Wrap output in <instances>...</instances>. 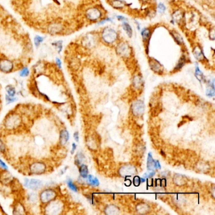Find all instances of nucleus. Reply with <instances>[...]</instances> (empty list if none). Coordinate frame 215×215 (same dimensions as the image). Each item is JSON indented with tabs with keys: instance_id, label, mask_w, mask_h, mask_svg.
Segmentation results:
<instances>
[{
	"instance_id": "f257e3e1",
	"label": "nucleus",
	"mask_w": 215,
	"mask_h": 215,
	"mask_svg": "<svg viewBox=\"0 0 215 215\" xmlns=\"http://www.w3.org/2000/svg\"><path fill=\"white\" fill-rule=\"evenodd\" d=\"M22 117L18 113L10 112L5 117L3 125L5 130L13 131L19 129L22 124Z\"/></svg>"
},
{
	"instance_id": "f03ea898",
	"label": "nucleus",
	"mask_w": 215,
	"mask_h": 215,
	"mask_svg": "<svg viewBox=\"0 0 215 215\" xmlns=\"http://www.w3.org/2000/svg\"><path fill=\"white\" fill-rule=\"evenodd\" d=\"M43 214L47 215H59L65 211V203L59 197L41 206Z\"/></svg>"
},
{
	"instance_id": "7ed1b4c3",
	"label": "nucleus",
	"mask_w": 215,
	"mask_h": 215,
	"mask_svg": "<svg viewBox=\"0 0 215 215\" xmlns=\"http://www.w3.org/2000/svg\"><path fill=\"white\" fill-rule=\"evenodd\" d=\"M59 192L56 188L48 187L41 189L39 195V201L41 206L49 203V202L59 197Z\"/></svg>"
},
{
	"instance_id": "20e7f679",
	"label": "nucleus",
	"mask_w": 215,
	"mask_h": 215,
	"mask_svg": "<svg viewBox=\"0 0 215 215\" xmlns=\"http://www.w3.org/2000/svg\"><path fill=\"white\" fill-rule=\"evenodd\" d=\"M49 170L47 164L42 160H35L28 165L27 173L29 175H42Z\"/></svg>"
},
{
	"instance_id": "39448f33",
	"label": "nucleus",
	"mask_w": 215,
	"mask_h": 215,
	"mask_svg": "<svg viewBox=\"0 0 215 215\" xmlns=\"http://www.w3.org/2000/svg\"><path fill=\"white\" fill-rule=\"evenodd\" d=\"M23 186L32 191H37L42 188L44 184L39 179L25 178L23 180Z\"/></svg>"
},
{
	"instance_id": "423d86ee",
	"label": "nucleus",
	"mask_w": 215,
	"mask_h": 215,
	"mask_svg": "<svg viewBox=\"0 0 215 215\" xmlns=\"http://www.w3.org/2000/svg\"><path fill=\"white\" fill-rule=\"evenodd\" d=\"M15 68L14 63L7 58L0 59V71L4 73H10Z\"/></svg>"
},
{
	"instance_id": "0eeeda50",
	"label": "nucleus",
	"mask_w": 215,
	"mask_h": 215,
	"mask_svg": "<svg viewBox=\"0 0 215 215\" xmlns=\"http://www.w3.org/2000/svg\"><path fill=\"white\" fill-rule=\"evenodd\" d=\"M117 33L114 30L111 28H106L104 30L102 33V38L104 41L108 43L112 44L117 39Z\"/></svg>"
},
{
	"instance_id": "6e6552de",
	"label": "nucleus",
	"mask_w": 215,
	"mask_h": 215,
	"mask_svg": "<svg viewBox=\"0 0 215 215\" xmlns=\"http://www.w3.org/2000/svg\"><path fill=\"white\" fill-rule=\"evenodd\" d=\"M70 133L66 129H61L59 131V145L61 146H65L66 145L70 140Z\"/></svg>"
},
{
	"instance_id": "1a4fd4ad",
	"label": "nucleus",
	"mask_w": 215,
	"mask_h": 215,
	"mask_svg": "<svg viewBox=\"0 0 215 215\" xmlns=\"http://www.w3.org/2000/svg\"><path fill=\"white\" fill-rule=\"evenodd\" d=\"M101 16V13L99 10L92 8L86 11V18L90 21H95L98 19Z\"/></svg>"
},
{
	"instance_id": "9d476101",
	"label": "nucleus",
	"mask_w": 215,
	"mask_h": 215,
	"mask_svg": "<svg viewBox=\"0 0 215 215\" xmlns=\"http://www.w3.org/2000/svg\"><path fill=\"white\" fill-rule=\"evenodd\" d=\"M27 209L25 206L21 202H17L14 206L13 214H27Z\"/></svg>"
},
{
	"instance_id": "9b49d317",
	"label": "nucleus",
	"mask_w": 215,
	"mask_h": 215,
	"mask_svg": "<svg viewBox=\"0 0 215 215\" xmlns=\"http://www.w3.org/2000/svg\"><path fill=\"white\" fill-rule=\"evenodd\" d=\"M133 111L136 116H140L144 112V105L141 101H137L134 103Z\"/></svg>"
},
{
	"instance_id": "f8f14e48",
	"label": "nucleus",
	"mask_w": 215,
	"mask_h": 215,
	"mask_svg": "<svg viewBox=\"0 0 215 215\" xmlns=\"http://www.w3.org/2000/svg\"><path fill=\"white\" fill-rule=\"evenodd\" d=\"M135 172H136L135 168L131 165L124 166L120 169V173L123 177L133 175L134 173H135Z\"/></svg>"
},
{
	"instance_id": "ddd939ff",
	"label": "nucleus",
	"mask_w": 215,
	"mask_h": 215,
	"mask_svg": "<svg viewBox=\"0 0 215 215\" xmlns=\"http://www.w3.org/2000/svg\"><path fill=\"white\" fill-rule=\"evenodd\" d=\"M62 25L59 23H54L48 27V32L50 34H57L62 30Z\"/></svg>"
},
{
	"instance_id": "4468645a",
	"label": "nucleus",
	"mask_w": 215,
	"mask_h": 215,
	"mask_svg": "<svg viewBox=\"0 0 215 215\" xmlns=\"http://www.w3.org/2000/svg\"><path fill=\"white\" fill-rule=\"evenodd\" d=\"M26 199L30 205H35L37 203V202H39V197L35 193H30L28 194Z\"/></svg>"
},
{
	"instance_id": "2eb2a0df",
	"label": "nucleus",
	"mask_w": 215,
	"mask_h": 215,
	"mask_svg": "<svg viewBox=\"0 0 215 215\" xmlns=\"http://www.w3.org/2000/svg\"><path fill=\"white\" fill-rule=\"evenodd\" d=\"M79 168V173L81 178L85 179H86V177L88 175V167L85 165V164H81V165L78 167Z\"/></svg>"
},
{
	"instance_id": "dca6fc26",
	"label": "nucleus",
	"mask_w": 215,
	"mask_h": 215,
	"mask_svg": "<svg viewBox=\"0 0 215 215\" xmlns=\"http://www.w3.org/2000/svg\"><path fill=\"white\" fill-rule=\"evenodd\" d=\"M117 51L119 52L120 55H122V56H125L126 54L129 53V47L128 46L126 45L125 44H122L120 45V46L118 47Z\"/></svg>"
},
{
	"instance_id": "f3484780",
	"label": "nucleus",
	"mask_w": 215,
	"mask_h": 215,
	"mask_svg": "<svg viewBox=\"0 0 215 215\" xmlns=\"http://www.w3.org/2000/svg\"><path fill=\"white\" fill-rule=\"evenodd\" d=\"M85 160V156L82 152H78L74 157V164L77 166L79 167L81 164L83 163Z\"/></svg>"
},
{
	"instance_id": "a211bd4d",
	"label": "nucleus",
	"mask_w": 215,
	"mask_h": 215,
	"mask_svg": "<svg viewBox=\"0 0 215 215\" xmlns=\"http://www.w3.org/2000/svg\"><path fill=\"white\" fill-rule=\"evenodd\" d=\"M66 182L67 186L68 187V188L70 189L71 191H72L74 193H77L78 191V188L77 185L73 182V180L71 178H68L66 181Z\"/></svg>"
},
{
	"instance_id": "6ab92c4d",
	"label": "nucleus",
	"mask_w": 215,
	"mask_h": 215,
	"mask_svg": "<svg viewBox=\"0 0 215 215\" xmlns=\"http://www.w3.org/2000/svg\"><path fill=\"white\" fill-rule=\"evenodd\" d=\"M5 90H6V94L11 97H15L16 95L17 90L14 86H13L11 85H8L5 87Z\"/></svg>"
},
{
	"instance_id": "aec40b11",
	"label": "nucleus",
	"mask_w": 215,
	"mask_h": 215,
	"mask_svg": "<svg viewBox=\"0 0 215 215\" xmlns=\"http://www.w3.org/2000/svg\"><path fill=\"white\" fill-rule=\"evenodd\" d=\"M86 181L88 184L91 185L97 186L99 185V182L98 179L96 177H94L92 176V175H88V177H86Z\"/></svg>"
},
{
	"instance_id": "412c9836",
	"label": "nucleus",
	"mask_w": 215,
	"mask_h": 215,
	"mask_svg": "<svg viewBox=\"0 0 215 215\" xmlns=\"http://www.w3.org/2000/svg\"><path fill=\"white\" fill-rule=\"evenodd\" d=\"M150 67L155 72H160L161 71V65L160 62L157 61H150Z\"/></svg>"
},
{
	"instance_id": "4be33fe9",
	"label": "nucleus",
	"mask_w": 215,
	"mask_h": 215,
	"mask_svg": "<svg viewBox=\"0 0 215 215\" xmlns=\"http://www.w3.org/2000/svg\"><path fill=\"white\" fill-rule=\"evenodd\" d=\"M46 38L42 37V36H40V35H35V37H34V45L35 46L38 48L40 45L44 41Z\"/></svg>"
},
{
	"instance_id": "5701e85b",
	"label": "nucleus",
	"mask_w": 215,
	"mask_h": 215,
	"mask_svg": "<svg viewBox=\"0 0 215 215\" xmlns=\"http://www.w3.org/2000/svg\"><path fill=\"white\" fill-rule=\"evenodd\" d=\"M30 71L29 68L27 66H25L20 70L19 76L22 78H25V77H29L30 75Z\"/></svg>"
},
{
	"instance_id": "b1692460",
	"label": "nucleus",
	"mask_w": 215,
	"mask_h": 215,
	"mask_svg": "<svg viewBox=\"0 0 215 215\" xmlns=\"http://www.w3.org/2000/svg\"><path fill=\"white\" fill-rule=\"evenodd\" d=\"M122 27H123V29L125 31L126 34H128V35L130 37H132V35H133V30L130 26V25L129 23H128L127 22H123L122 23Z\"/></svg>"
},
{
	"instance_id": "393cba45",
	"label": "nucleus",
	"mask_w": 215,
	"mask_h": 215,
	"mask_svg": "<svg viewBox=\"0 0 215 215\" xmlns=\"http://www.w3.org/2000/svg\"><path fill=\"white\" fill-rule=\"evenodd\" d=\"M155 161L153 159L152 156L151 155V154L149 153L148 155V168L149 169V170H152L155 168Z\"/></svg>"
},
{
	"instance_id": "a878e982",
	"label": "nucleus",
	"mask_w": 215,
	"mask_h": 215,
	"mask_svg": "<svg viewBox=\"0 0 215 215\" xmlns=\"http://www.w3.org/2000/svg\"><path fill=\"white\" fill-rule=\"evenodd\" d=\"M7 153V147L2 139L0 137V153L3 155H6Z\"/></svg>"
},
{
	"instance_id": "bb28decb",
	"label": "nucleus",
	"mask_w": 215,
	"mask_h": 215,
	"mask_svg": "<svg viewBox=\"0 0 215 215\" xmlns=\"http://www.w3.org/2000/svg\"><path fill=\"white\" fill-rule=\"evenodd\" d=\"M194 54L196 58L199 59V60H201V59H202L204 58V55H203V51H202V50L199 47H197L195 49L194 51Z\"/></svg>"
},
{
	"instance_id": "cd10ccee",
	"label": "nucleus",
	"mask_w": 215,
	"mask_h": 215,
	"mask_svg": "<svg viewBox=\"0 0 215 215\" xmlns=\"http://www.w3.org/2000/svg\"><path fill=\"white\" fill-rule=\"evenodd\" d=\"M18 100V98L15 97H11L7 94L5 95V102L7 105L14 103Z\"/></svg>"
},
{
	"instance_id": "c85d7f7f",
	"label": "nucleus",
	"mask_w": 215,
	"mask_h": 215,
	"mask_svg": "<svg viewBox=\"0 0 215 215\" xmlns=\"http://www.w3.org/2000/svg\"><path fill=\"white\" fill-rule=\"evenodd\" d=\"M52 45L58 49V53L60 54L62 50V41H58L52 43Z\"/></svg>"
},
{
	"instance_id": "c756f323",
	"label": "nucleus",
	"mask_w": 215,
	"mask_h": 215,
	"mask_svg": "<svg viewBox=\"0 0 215 215\" xmlns=\"http://www.w3.org/2000/svg\"><path fill=\"white\" fill-rule=\"evenodd\" d=\"M141 35L144 40L148 39L150 35V30L147 28H145L141 31Z\"/></svg>"
},
{
	"instance_id": "7c9ffc66",
	"label": "nucleus",
	"mask_w": 215,
	"mask_h": 215,
	"mask_svg": "<svg viewBox=\"0 0 215 215\" xmlns=\"http://www.w3.org/2000/svg\"><path fill=\"white\" fill-rule=\"evenodd\" d=\"M185 59L184 58V57L181 58V59L179 60V63H178L177 65V66H176L175 70H179L181 69V68L184 66V64H185Z\"/></svg>"
},
{
	"instance_id": "2f4dec72",
	"label": "nucleus",
	"mask_w": 215,
	"mask_h": 215,
	"mask_svg": "<svg viewBox=\"0 0 215 215\" xmlns=\"http://www.w3.org/2000/svg\"><path fill=\"white\" fill-rule=\"evenodd\" d=\"M0 170L4 171H8L9 170V167L7 165V164L1 158H0Z\"/></svg>"
},
{
	"instance_id": "473e14b6",
	"label": "nucleus",
	"mask_w": 215,
	"mask_h": 215,
	"mask_svg": "<svg viewBox=\"0 0 215 215\" xmlns=\"http://www.w3.org/2000/svg\"><path fill=\"white\" fill-rule=\"evenodd\" d=\"M158 11H159L160 13H161V14H163V13L165 11L166 8H165V6L164 5L163 3H160L158 4Z\"/></svg>"
},
{
	"instance_id": "72a5a7b5",
	"label": "nucleus",
	"mask_w": 215,
	"mask_h": 215,
	"mask_svg": "<svg viewBox=\"0 0 215 215\" xmlns=\"http://www.w3.org/2000/svg\"><path fill=\"white\" fill-rule=\"evenodd\" d=\"M55 62H56V66H58V68L59 69H61V68H62V62H61L60 58H56L55 59Z\"/></svg>"
},
{
	"instance_id": "f704fd0d",
	"label": "nucleus",
	"mask_w": 215,
	"mask_h": 215,
	"mask_svg": "<svg viewBox=\"0 0 215 215\" xmlns=\"http://www.w3.org/2000/svg\"><path fill=\"white\" fill-rule=\"evenodd\" d=\"M77 145L76 143H72V145H71V155H73L75 152V151L76 149H77Z\"/></svg>"
},
{
	"instance_id": "c9c22d12",
	"label": "nucleus",
	"mask_w": 215,
	"mask_h": 215,
	"mask_svg": "<svg viewBox=\"0 0 215 215\" xmlns=\"http://www.w3.org/2000/svg\"><path fill=\"white\" fill-rule=\"evenodd\" d=\"M140 182H141V179L140 177H134V184L136 185H139L140 184Z\"/></svg>"
},
{
	"instance_id": "e433bc0d",
	"label": "nucleus",
	"mask_w": 215,
	"mask_h": 215,
	"mask_svg": "<svg viewBox=\"0 0 215 215\" xmlns=\"http://www.w3.org/2000/svg\"><path fill=\"white\" fill-rule=\"evenodd\" d=\"M73 137L74 139V140L77 141V142H78L79 141V133L78 131H76L73 134Z\"/></svg>"
},
{
	"instance_id": "4c0bfd02",
	"label": "nucleus",
	"mask_w": 215,
	"mask_h": 215,
	"mask_svg": "<svg viewBox=\"0 0 215 215\" xmlns=\"http://www.w3.org/2000/svg\"><path fill=\"white\" fill-rule=\"evenodd\" d=\"M110 21H111L110 18H106V19H104L102 21H100V22H98V24H104V23H106L107 22H110Z\"/></svg>"
},
{
	"instance_id": "58836bf2",
	"label": "nucleus",
	"mask_w": 215,
	"mask_h": 215,
	"mask_svg": "<svg viewBox=\"0 0 215 215\" xmlns=\"http://www.w3.org/2000/svg\"><path fill=\"white\" fill-rule=\"evenodd\" d=\"M67 168L68 167H65L63 169H62L61 171H60V173H59V175H62L63 174H64L66 170H67Z\"/></svg>"
},
{
	"instance_id": "ea45409f",
	"label": "nucleus",
	"mask_w": 215,
	"mask_h": 215,
	"mask_svg": "<svg viewBox=\"0 0 215 215\" xmlns=\"http://www.w3.org/2000/svg\"><path fill=\"white\" fill-rule=\"evenodd\" d=\"M117 18L119 21H122V20H126V18H125L124 17H122V16H117Z\"/></svg>"
},
{
	"instance_id": "a19ab883",
	"label": "nucleus",
	"mask_w": 215,
	"mask_h": 215,
	"mask_svg": "<svg viewBox=\"0 0 215 215\" xmlns=\"http://www.w3.org/2000/svg\"><path fill=\"white\" fill-rule=\"evenodd\" d=\"M53 1L54 3H56L57 5H60V3H59V0H53Z\"/></svg>"
},
{
	"instance_id": "79ce46f5",
	"label": "nucleus",
	"mask_w": 215,
	"mask_h": 215,
	"mask_svg": "<svg viewBox=\"0 0 215 215\" xmlns=\"http://www.w3.org/2000/svg\"><path fill=\"white\" fill-rule=\"evenodd\" d=\"M0 210H2V211L3 210V209H2V206H1V205H0Z\"/></svg>"
},
{
	"instance_id": "37998d69",
	"label": "nucleus",
	"mask_w": 215,
	"mask_h": 215,
	"mask_svg": "<svg viewBox=\"0 0 215 215\" xmlns=\"http://www.w3.org/2000/svg\"><path fill=\"white\" fill-rule=\"evenodd\" d=\"M1 171H2V170H0V172H1Z\"/></svg>"
}]
</instances>
